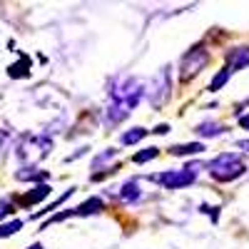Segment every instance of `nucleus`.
<instances>
[{
	"label": "nucleus",
	"mask_w": 249,
	"mask_h": 249,
	"mask_svg": "<svg viewBox=\"0 0 249 249\" xmlns=\"http://www.w3.org/2000/svg\"><path fill=\"white\" fill-rule=\"evenodd\" d=\"M53 150V137L48 135H20L15 142V157L23 167H33L45 160Z\"/></svg>",
	"instance_id": "obj_1"
},
{
	"label": "nucleus",
	"mask_w": 249,
	"mask_h": 249,
	"mask_svg": "<svg viewBox=\"0 0 249 249\" xmlns=\"http://www.w3.org/2000/svg\"><path fill=\"white\" fill-rule=\"evenodd\" d=\"M207 172H210L217 182H232V179H239L247 172V162L237 152H224V155H217L210 164H207Z\"/></svg>",
	"instance_id": "obj_2"
},
{
	"label": "nucleus",
	"mask_w": 249,
	"mask_h": 249,
	"mask_svg": "<svg viewBox=\"0 0 249 249\" xmlns=\"http://www.w3.org/2000/svg\"><path fill=\"white\" fill-rule=\"evenodd\" d=\"M142 95H144V88H142L140 77L124 75V77H117L110 85V102H127V105L137 107Z\"/></svg>",
	"instance_id": "obj_3"
},
{
	"label": "nucleus",
	"mask_w": 249,
	"mask_h": 249,
	"mask_svg": "<svg viewBox=\"0 0 249 249\" xmlns=\"http://www.w3.org/2000/svg\"><path fill=\"white\" fill-rule=\"evenodd\" d=\"M207 62H210V53L204 50V45H195L190 48L184 55H182V62H179V80L182 82H190L192 77H197Z\"/></svg>",
	"instance_id": "obj_4"
},
{
	"label": "nucleus",
	"mask_w": 249,
	"mask_h": 249,
	"mask_svg": "<svg viewBox=\"0 0 249 249\" xmlns=\"http://www.w3.org/2000/svg\"><path fill=\"white\" fill-rule=\"evenodd\" d=\"M147 179L162 184L164 190H184V187H190L197 179V172L182 167V170H167V172H162V175H150Z\"/></svg>",
	"instance_id": "obj_5"
},
{
	"label": "nucleus",
	"mask_w": 249,
	"mask_h": 249,
	"mask_svg": "<svg viewBox=\"0 0 249 249\" xmlns=\"http://www.w3.org/2000/svg\"><path fill=\"white\" fill-rule=\"evenodd\" d=\"M170 90H172V77H170V65H164V68H162V70H157V75L152 77L147 97H150V102H152L155 107H160L162 102L167 100Z\"/></svg>",
	"instance_id": "obj_6"
},
{
	"label": "nucleus",
	"mask_w": 249,
	"mask_h": 249,
	"mask_svg": "<svg viewBox=\"0 0 249 249\" xmlns=\"http://www.w3.org/2000/svg\"><path fill=\"white\" fill-rule=\"evenodd\" d=\"M242 68H249V48H234L227 53V70L237 72Z\"/></svg>",
	"instance_id": "obj_7"
},
{
	"label": "nucleus",
	"mask_w": 249,
	"mask_h": 249,
	"mask_svg": "<svg viewBox=\"0 0 249 249\" xmlns=\"http://www.w3.org/2000/svg\"><path fill=\"white\" fill-rule=\"evenodd\" d=\"M132 110H135V107L127 105V102H110V105H107V112H105V120H107V124H120Z\"/></svg>",
	"instance_id": "obj_8"
},
{
	"label": "nucleus",
	"mask_w": 249,
	"mask_h": 249,
	"mask_svg": "<svg viewBox=\"0 0 249 249\" xmlns=\"http://www.w3.org/2000/svg\"><path fill=\"white\" fill-rule=\"evenodd\" d=\"M102 210H105V202H102L100 197H90V199L82 202L80 207H75L72 214L75 217H90V214H100Z\"/></svg>",
	"instance_id": "obj_9"
},
{
	"label": "nucleus",
	"mask_w": 249,
	"mask_h": 249,
	"mask_svg": "<svg viewBox=\"0 0 249 249\" xmlns=\"http://www.w3.org/2000/svg\"><path fill=\"white\" fill-rule=\"evenodd\" d=\"M50 184H35L30 192H25L23 197H20V204L23 207H30V204H37V202H43L48 195H50Z\"/></svg>",
	"instance_id": "obj_10"
},
{
	"label": "nucleus",
	"mask_w": 249,
	"mask_h": 249,
	"mask_svg": "<svg viewBox=\"0 0 249 249\" xmlns=\"http://www.w3.org/2000/svg\"><path fill=\"white\" fill-rule=\"evenodd\" d=\"M142 195H140V179L135 177V179H127L122 187H120V199L122 202H127V204H132V202H137Z\"/></svg>",
	"instance_id": "obj_11"
},
{
	"label": "nucleus",
	"mask_w": 249,
	"mask_h": 249,
	"mask_svg": "<svg viewBox=\"0 0 249 249\" xmlns=\"http://www.w3.org/2000/svg\"><path fill=\"white\" fill-rule=\"evenodd\" d=\"M15 179H20V182H40V184H45L48 172L35 170V167H20V170L15 172Z\"/></svg>",
	"instance_id": "obj_12"
},
{
	"label": "nucleus",
	"mask_w": 249,
	"mask_h": 249,
	"mask_svg": "<svg viewBox=\"0 0 249 249\" xmlns=\"http://www.w3.org/2000/svg\"><path fill=\"white\" fill-rule=\"evenodd\" d=\"M199 152H204V144H202V142H190V144H175V147H170V155H175V157L199 155Z\"/></svg>",
	"instance_id": "obj_13"
},
{
	"label": "nucleus",
	"mask_w": 249,
	"mask_h": 249,
	"mask_svg": "<svg viewBox=\"0 0 249 249\" xmlns=\"http://www.w3.org/2000/svg\"><path fill=\"white\" fill-rule=\"evenodd\" d=\"M199 137H219L222 132H224V127L219 122H202V124H197V130H195Z\"/></svg>",
	"instance_id": "obj_14"
},
{
	"label": "nucleus",
	"mask_w": 249,
	"mask_h": 249,
	"mask_svg": "<svg viewBox=\"0 0 249 249\" xmlns=\"http://www.w3.org/2000/svg\"><path fill=\"white\" fill-rule=\"evenodd\" d=\"M8 75L10 77H28L30 75V60L23 55V57H20V62H15V65L8 68Z\"/></svg>",
	"instance_id": "obj_15"
},
{
	"label": "nucleus",
	"mask_w": 249,
	"mask_h": 249,
	"mask_svg": "<svg viewBox=\"0 0 249 249\" xmlns=\"http://www.w3.org/2000/svg\"><path fill=\"white\" fill-rule=\"evenodd\" d=\"M232 77V72L230 70H227V68H222L214 77H212V82H210V88H207V90H210V92H217V90H222L224 85H227V80H230Z\"/></svg>",
	"instance_id": "obj_16"
},
{
	"label": "nucleus",
	"mask_w": 249,
	"mask_h": 249,
	"mask_svg": "<svg viewBox=\"0 0 249 249\" xmlns=\"http://www.w3.org/2000/svg\"><path fill=\"white\" fill-rule=\"evenodd\" d=\"M144 135H147V130H144V127H132V130H127V132L122 135V144H135V142L144 140Z\"/></svg>",
	"instance_id": "obj_17"
},
{
	"label": "nucleus",
	"mask_w": 249,
	"mask_h": 249,
	"mask_svg": "<svg viewBox=\"0 0 249 249\" xmlns=\"http://www.w3.org/2000/svg\"><path fill=\"white\" fill-rule=\"evenodd\" d=\"M157 155H160V150H157V147H147V150H142V152L132 155V162H135V164H144V162L155 160Z\"/></svg>",
	"instance_id": "obj_18"
},
{
	"label": "nucleus",
	"mask_w": 249,
	"mask_h": 249,
	"mask_svg": "<svg viewBox=\"0 0 249 249\" xmlns=\"http://www.w3.org/2000/svg\"><path fill=\"white\" fill-rule=\"evenodd\" d=\"M115 157H117V150H115V147H110V150H105L102 155H97V157L92 160V167H95V170H100L102 164H107V162H110V160H115Z\"/></svg>",
	"instance_id": "obj_19"
},
{
	"label": "nucleus",
	"mask_w": 249,
	"mask_h": 249,
	"mask_svg": "<svg viewBox=\"0 0 249 249\" xmlns=\"http://www.w3.org/2000/svg\"><path fill=\"white\" fill-rule=\"evenodd\" d=\"M20 230H23V222H20V219H13V222H8V224L0 227V239H3V237H10V234H15V232H20Z\"/></svg>",
	"instance_id": "obj_20"
},
{
	"label": "nucleus",
	"mask_w": 249,
	"mask_h": 249,
	"mask_svg": "<svg viewBox=\"0 0 249 249\" xmlns=\"http://www.w3.org/2000/svg\"><path fill=\"white\" fill-rule=\"evenodd\" d=\"M72 192H75V190H68V192H65V195H62V197H57V199H55L53 204H48V207H45V210H43V212H37V214H33V219H37L40 214H48V212H53V210H57V207H60L62 202H65L68 197H72Z\"/></svg>",
	"instance_id": "obj_21"
},
{
	"label": "nucleus",
	"mask_w": 249,
	"mask_h": 249,
	"mask_svg": "<svg viewBox=\"0 0 249 249\" xmlns=\"http://www.w3.org/2000/svg\"><path fill=\"white\" fill-rule=\"evenodd\" d=\"M13 212H15V202L10 197H3V199H0V219L13 214Z\"/></svg>",
	"instance_id": "obj_22"
},
{
	"label": "nucleus",
	"mask_w": 249,
	"mask_h": 249,
	"mask_svg": "<svg viewBox=\"0 0 249 249\" xmlns=\"http://www.w3.org/2000/svg\"><path fill=\"white\" fill-rule=\"evenodd\" d=\"M8 144H10V132L8 130H0V155L8 150Z\"/></svg>",
	"instance_id": "obj_23"
},
{
	"label": "nucleus",
	"mask_w": 249,
	"mask_h": 249,
	"mask_svg": "<svg viewBox=\"0 0 249 249\" xmlns=\"http://www.w3.org/2000/svg\"><path fill=\"white\" fill-rule=\"evenodd\" d=\"M152 132H155V135H167V132H170V124H157Z\"/></svg>",
	"instance_id": "obj_24"
},
{
	"label": "nucleus",
	"mask_w": 249,
	"mask_h": 249,
	"mask_svg": "<svg viewBox=\"0 0 249 249\" xmlns=\"http://www.w3.org/2000/svg\"><path fill=\"white\" fill-rule=\"evenodd\" d=\"M239 124L244 130H249V115H239Z\"/></svg>",
	"instance_id": "obj_25"
},
{
	"label": "nucleus",
	"mask_w": 249,
	"mask_h": 249,
	"mask_svg": "<svg viewBox=\"0 0 249 249\" xmlns=\"http://www.w3.org/2000/svg\"><path fill=\"white\" fill-rule=\"evenodd\" d=\"M237 147L244 150V152H249V140H239V142H237Z\"/></svg>",
	"instance_id": "obj_26"
},
{
	"label": "nucleus",
	"mask_w": 249,
	"mask_h": 249,
	"mask_svg": "<svg viewBox=\"0 0 249 249\" xmlns=\"http://www.w3.org/2000/svg\"><path fill=\"white\" fill-rule=\"evenodd\" d=\"M28 249H43V247H40V244H33V247H28Z\"/></svg>",
	"instance_id": "obj_27"
}]
</instances>
